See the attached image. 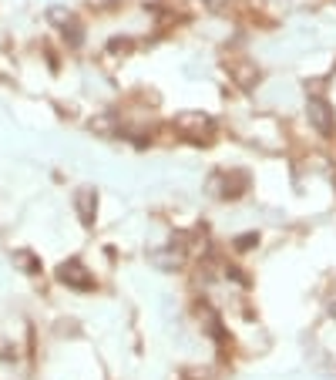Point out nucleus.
<instances>
[{"label":"nucleus","mask_w":336,"mask_h":380,"mask_svg":"<svg viewBox=\"0 0 336 380\" xmlns=\"http://www.w3.org/2000/svg\"><path fill=\"white\" fill-rule=\"evenodd\" d=\"M57 280L64 283V286H74V290H91V286H95L91 273H88L78 259H71V263H64V266L57 269Z\"/></svg>","instance_id":"obj_1"},{"label":"nucleus","mask_w":336,"mask_h":380,"mask_svg":"<svg viewBox=\"0 0 336 380\" xmlns=\"http://www.w3.org/2000/svg\"><path fill=\"white\" fill-rule=\"evenodd\" d=\"M306 114H309V125L316 128L320 135H333V112H330V105L323 98H309Z\"/></svg>","instance_id":"obj_2"},{"label":"nucleus","mask_w":336,"mask_h":380,"mask_svg":"<svg viewBox=\"0 0 336 380\" xmlns=\"http://www.w3.org/2000/svg\"><path fill=\"white\" fill-rule=\"evenodd\" d=\"M74 202H78V212H81L84 222H91V215H95V206H98V198H95V189H81V192L74 196Z\"/></svg>","instance_id":"obj_3"},{"label":"nucleus","mask_w":336,"mask_h":380,"mask_svg":"<svg viewBox=\"0 0 336 380\" xmlns=\"http://www.w3.org/2000/svg\"><path fill=\"white\" fill-rule=\"evenodd\" d=\"M47 20H51V24H57V28L64 30V28H68V24H74L78 17L71 14L68 7H51V11H47Z\"/></svg>","instance_id":"obj_4"},{"label":"nucleus","mask_w":336,"mask_h":380,"mask_svg":"<svg viewBox=\"0 0 336 380\" xmlns=\"http://www.w3.org/2000/svg\"><path fill=\"white\" fill-rule=\"evenodd\" d=\"M222 4H225V0H209V7H212V11H219Z\"/></svg>","instance_id":"obj_5"}]
</instances>
